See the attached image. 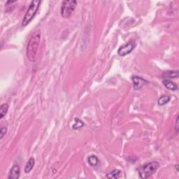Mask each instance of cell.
Returning <instances> with one entry per match:
<instances>
[{"mask_svg":"<svg viewBox=\"0 0 179 179\" xmlns=\"http://www.w3.org/2000/svg\"><path fill=\"white\" fill-rule=\"evenodd\" d=\"M34 164H35V160L33 158H31L30 160H28V162H27L26 165L25 167V172L27 173L30 172L32 170L33 167H34Z\"/></svg>","mask_w":179,"mask_h":179,"instance_id":"obj_10","label":"cell"},{"mask_svg":"<svg viewBox=\"0 0 179 179\" xmlns=\"http://www.w3.org/2000/svg\"><path fill=\"white\" fill-rule=\"evenodd\" d=\"M162 83H163V85H164V87H165L166 88H167L168 90H170L171 91H176L178 90V85H177V84L173 83V81H170V80H168V79L163 80V81H162Z\"/></svg>","mask_w":179,"mask_h":179,"instance_id":"obj_8","label":"cell"},{"mask_svg":"<svg viewBox=\"0 0 179 179\" xmlns=\"http://www.w3.org/2000/svg\"><path fill=\"white\" fill-rule=\"evenodd\" d=\"M136 47V43L133 41H129L127 43L124 44L122 46H120L118 50V54L121 57L127 55L129 53L134 50V48Z\"/></svg>","mask_w":179,"mask_h":179,"instance_id":"obj_5","label":"cell"},{"mask_svg":"<svg viewBox=\"0 0 179 179\" xmlns=\"http://www.w3.org/2000/svg\"><path fill=\"white\" fill-rule=\"evenodd\" d=\"M120 173H121V171L119 169H114V171H111L110 173H109L107 175V177L108 178H119L120 176Z\"/></svg>","mask_w":179,"mask_h":179,"instance_id":"obj_14","label":"cell"},{"mask_svg":"<svg viewBox=\"0 0 179 179\" xmlns=\"http://www.w3.org/2000/svg\"><path fill=\"white\" fill-rule=\"evenodd\" d=\"M160 167L158 162L153 161L148 163L143 164L139 169V175L142 179H146L151 176H153L156 172Z\"/></svg>","mask_w":179,"mask_h":179,"instance_id":"obj_2","label":"cell"},{"mask_svg":"<svg viewBox=\"0 0 179 179\" xmlns=\"http://www.w3.org/2000/svg\"><path fill=\"white\" fill-rule=\"evenodd\" d=\"M178 116H177L176 117V123H175V130L176 131V134H178Z\"/></svg>","mask_w":179,"mask_h":179,"instance_id":"obj_17","label":"cell"},{"mask_svg":"<svg viewBox=\"0 0 179 179\" xmlns=\"http://www.w3.org/2000/svg\"><path fill=\"white\" fill-rule=\"evenodd\" d=\"M170 99H171V97L169 96L163 95L159 98V99L158 101V104L159 106H164L169 103V101H170Z\"/></svg>","mask_w":179,"mask_h":179,"instance_id":"obj_12","label":"cell"},{"mask_svg":"<svg viewBox=\"0 0 179 179\" xmlns=\"http://www.w3.org/2000/svg\"><path fill=\"white\" fill-rule=\"evenodd\" d=\"M40 4H41V1H39V0H34V1H31L29 8L27 9L24 18H23V22H22V25L23 27L26 26L32 21V19L37 13Z\"/></svg>","mask_w":179,"mask_h":179,"instance_id":"obj_3","label":"cell"},{"mask_svg":"<svg viewBox=\"0 0 179 179\" xmlns=\"http://www.w3.org/2000/svg\"><path fill=\"white\" fill-rule=\"evenodd\" d=\"M76 4H77V1H73V0L72 1H67V0L64 1L61 7L62 17L65 18L70 17L73 12L74 11Z\"/></svg>","mask_w":179,"mask_h":179,"instance_id":"obj_4","label":"cell"},{"mask_svg":"<svg viewBox=\"0 0 179 179\" xmlns=\"http://www.w3.org/2000/svg\"><path fill=\"white\" fill-rule=\"evenodd\" d=\"M83 125H84L83 122L82 121L81 119H79V118H76L74 120V125H72V129H74V130H76V129L81 128L82 127H83Z\"/></svg>","mask_w":179,"mask_h":179,"instance_id":"obj_15","label":"cell"},{"mask_svg":"<svg viewBox=\"0 0 179 179\" xmlns=\"http://www.w3.org/2000/svg\"><path fill=\"white\" fill-rule=\"evenodd\" d=\"M178 75V71H168L164 73L163 76L166 78H177Z\"/></svg>","mask_w":179,"mask_h":179,"instance_id":"obj_11","label":"cell"},{"mask_svg":"<svg viewBox=\"0 0 179 179\" xmlns=\"http://www.w3.org/2000/svg\"><path fill=\"white\" fill-rule=\"evenodd\" d=\"M9 111V104L6 103L3 104L0 107V118L2 119V118L6 116L7 112Z\"/></svg>","mask_w":179,"mask_h":179,"instance_id":"obj_13","label":"cell"},{"mask_svg":"<svg viewBox=\"0 0 179 179\" xmlns=\"http://www.w3.org/2000/svg\"><path fill=\"white\" fill-rule=\"evenodd\" d=\"M87 162L92 167H96V166H97L99 162V158L96 155H92L87 158Z\"/></svg>","mask_w":179,"mask_h":179,"instance_id":"obj_9","label":"cell"},{"mask_svg":"<svg viewBox=\"0 0 179 179\" xmlns=\"http://www.w3.org/2000/svg\"><path fill=\"white\" fill-rule=\"evenodd\" d=\"M21 175V167L18 164L13 166L10 171H9L8 178L9 179H18Z\"/></svg>","mask_w":179,"mask_h":179,"instance_id":"obj_7","label":"cell"},{"mask_svg":"<svg viewBox=\"0 0 179 179\" xmlns=\"http://www.w3.org/2000/svg\"><path fill=\"white\" fill-rule=\"evenodd\" d=\"M131 81H132L133 83V87L136 90L141 89L144 85H147L148 83V81L144 79L143 78L138 76H133L131 77Z\"/></svg>","mask_w":179,"mask_h":179,"instance_id":"obj_6","label":"cell"},{"mask_svg":"<svg viewBox=\"0 0 179 179\" xmlns=\"http://www.w3.org/2000/svg\"><path fill=\"white\" fill-rule=\"evenodd\" d=\"M7 132V128L6 127H1L0 129V139H2L4 136H5V134Z\"/></svg>","mask_w":179,"mask_h":179,"instance_id":"obj_16","label":"cell"},{"mask_svg":"<svg viewBox=\"0 0 179 179\" xmlns=\"http://www.w3.org/2000/svg\"><path fill=\"white\" fill-rule=\"evenodd\" d=\"M40 41H41V32L37 30L33 32L31 35L27 46V58L31 63H35L37 59Z\"/></svg>","mask_w":179,"mask_h":179,"instance_id":"obj_1","label":"cell"}]
</instances>
